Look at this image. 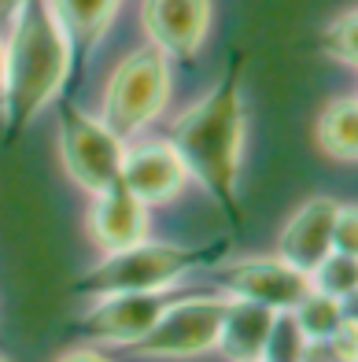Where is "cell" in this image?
<instances>
[{"instance_id": "6da1fadb", "label": "cell", "mask_w": 358, "mask_h": 362, "mask_svg": "<svg viewBox=\"0 0 358 362\" xmlns=\"http://www.w3.org/2000/svg\"><path fill=\"white\" fill-rule=\"evenodd\" d=\"M189 177L218 200L225 211H237L240 204V167H244V144H248V107L240 93V67L215 81L203 100L189 104L170 122L167 137Z\"/></svg>"}, {"instance_id": "7a4b0ae2", "label": "cell", "mask_w": 358, "mask_h": 362, "mask_svg": "<svg viewBox=\"0 0 358 362\" xmlns=\"http://www.w3.org/2000/svg\"><path fill=\"white\" fill-rule=\"evenodd\" d=\"M74 67V45L48 8L30 0L4 37V119L23 129L63 93Z\"/></svg>"}, {"instance_id": "3957f363", "label": "cell", "mask_w": 358, "mask_h": 362, "mask_svg": "<svg viewBox=\"0 0 358 362\" xmlns=\"http://www.w3.org/2000/svg\"><path fill=\"white\" fill-rule=\"evenodd\" d=\"M229 244H210V248H185V244H159V240H141L126 252L104 255L96 267L74 285L78 296L85 300H104V296H122V292H159V288H177L185 274L196 267L215 262Z\"/></svg>"}, {"instance_id": "277c9868", "label": "cell", "mask_w": 358, "mask_h": 362, "mask_svg": "<svg viewBox=\"0 0 358 362\" xmlns=\"http://www.w3.org/2000/svg\"><path fill=\"white\" fill-rule=\"evenodd\" d=\"M170 89H174L170 56L159 52L155 45H141L133 52H126L115 63V71L107 74L100 119L122 141H133L167 111Z\"/></svg>"}, {"instance_id": "5b68a950", "label": "cell", "mask_w": 358, "mask_h": 362, "mask_svg": "<svg viewBox=\"0 0 358 362\" xmlns=\"http://www.w3.org/2000/svg\"><path fill=\"white\" fill-rule=\"evenodd\" d=\"M126 144L104 119H93L89 111L63 104L59 111V163L81 192L100 196L122 177Z\"/></svg>"}, {"instance_id": "8992f818", "label": "cell", "mask_w": 358, "mask_h": 362, "mask_svg": "<svg viewBox=\"0 0 358 362\" xmlns=\"http://www.w3.org/2000/svg\"><path fill=\"white\" fill-rule=\"evenodd\" d=\"M229 296H192L185 292L174 300L162 318L152 325V333L137 344V355L144 358H200L210 355L218 344V329L225 318Z\"/></svg>"}, {"instance_id": "52a82bcc", "label": "cell", "mask_w": 358, "mask_h": 362, "mask_svg": "<svg viewBox=\"0 0 358 362\" xmlns=\"http://www.w3.org/2000/svg\"><path fill=\"white\" fill-rule=\"evenodd\" d=\"M218 285L237 300L263 303L270 310H292L311 292V274L296 270L281 255H244L215 270Z\"/></svg>"}, {"instance_id": "ba28073f", "label": "cell", "mask_w": 358, "mask_h": 362, "mask_svg": "<svg viewBox=\"0 0 358 362\" xmlns=\"http://www.w3.org/2000/svg\"><path fill=\"white\" fill-rule=\"evenodd\" d=\"M181 288H159V292H122L93 300V307L81 315V329L111 348H137L152 333V325L162 318L174 300H181Z\"/></svg>"}, {"instance_id": "9c48e42d", "label": "cell", "mask_w": 358, "mask_h": 362, "mask_svg": "<svg viewBox=\"0 0 358 362\" xmlns=\"http://www.w3.org/2000/svg\"><path fill=\"white\" fill-rule=\"evenodd\" d=\"M189 167L177 156V148L162 137H148V141H137V144H126V156H122V177L119 185L126 192H133L144 207H155V204H170L185 192L189 185Z\"/></svg>"}, {"instance_id": "30bf717a", "label": "cell", "mask_w": 358, "mask_h": 362, "mask_svg": "<svg viewBox=\"0 0 358 362\" xmlns=\"http://www.w3.org/2000/svg\"><path fill=\"white\" fill-rule=\"evenodd\" d=\"M215 8L210 0H141V26L148 45L170 59H192L203 48Z\"/></svg>"}, {"instance_id": "8fae6325", "label": "cell", "mask_w": 358, "mask_h": 362, "mask_svg": "<svg viewBox=\"0 0 358 362\" xmlns=\"http://www.w3.org/2000/svg\"><path fill=\"white\" fill-rule=\"evenodd\" d=\"M148 229H152L148 207L122 185H111L107 192L93 196V204L85 211V233L100 255L126 252L133 244L148 240Z\"/></svg>"}, {"instance_id": "7c38bea8", "label": "cell", "mask_w": 358, "mask_h": 362, "mask_svg": "<svg viewBox=\"0 0 358 362\" xmlns=\"http://www.w3.org/2000/svg\"><path fill=\"white\" fill-rule=\"evenodd\" d=\"M336 200L333 196H311L303 200L296 211L288 215L281 240H278V255L292 262L303 274H314L333 255V226H336Z\"/></svg>"}, {"instance_id": "4fadbf2b", "label": "cell", "mask_w": 358, "mask_h": 362, "mask_svg": "<svg viewBox=\"0 0 358 362\" xmlns=\"http://www.w3.org/2000/svg\"><path fill=\"white\" fill-rule=\"evenodd\" d=\"M278 315H281V310H270L263 303H251V300H237V296H229L215 351L225 362H263L266 337H270L273 318H278Z\"/></svg>"}, {"instance_id": "5bb4252c", "label": "cell", "mask_w": 358, "mask_h": 362, "mask_svg": "<svg viewBox=\"0 0 358 362\" xmlns=\"http://www.w3.org/2000/svg\"><path fill=\"white\" fill-rule=\"evenodd\" d=\"M48 8L59 19V26L67 30L74 52H93L96 41L115 23L122 0H48Z\"/></svg>"}, {"instance_id": "9a60e30c", "label": "cell", "mask_w": 358, "mask_h": 362, "mask_svg": "<svg viewBox=\"0 0 358 362\" xmlns=\"http://www.w3.org/2000/svg\"><path fill=\"white\" fill-rule=\"evenodd\" d=\"M314 141L329 159L358 163V96H336L314 122Z\"/></svg>"}, {"instance_id": "2e32d148", "label": "cell", "mask_w": 358, "mask_h": 362, "mask_svg": "<svg viewBox=\"0 0 358 362\" xmlns=\"http://www.w3.org/2000/svg\"><path fill=\"white\" fill-rule=\"evenodd\" d=\"M288 315L296 318V325H299V333L306 337V344H311V348H321V344L336 333V325L344 322V300H333V296L311 288L296 307L288 310Z\"/></svg>"}, {"instance_id": "e0dca14e", "label": "cell", "mask_w": 358, "mask_h": 362, "mask_svg": "<svg viewBox=\"0 0 358 362\" xmlns=\"http://www.w3.org/2000/svg\"><path fill=\"white\" fill-rule=\"evenodd\" d=\"M311 344L306 337L299 333L296 318L281 310L278 318H273V329L266 337V348H263V362H311Z\"/></svg>"}, {"instance_id": "ac0fdd59", "label": "cell", "mask_w": 358, "mask_h": 362, "mask_svg": "<svg viewBox=\"0 0 358 362\" xmlns=\"http://www.w3.org/2000/svg\"><path fill=\"white\" fill-rule=\"evenodd\" d=\"M311 288L333 296V300H347V296H354L358 292V259L344 255V252H333L321 267H314Z\"/></svg>"}, {"instance_id": "d6986e66", "label": "cell", "mask_w": 358, "mask_h": 362, "mask_svg": "<svg viewBox=\"0 0 358 362\" xmlns=\"http://www.w3.org/2000/svg\"><path fill=\"white\" fill-rule=\"evenodd\" d=\"M325 52H329L336 63H347V67H358V8H347L344 15H336L325 30Z\"/></svg>"}, {"instance_id": "ffe728a7", "label": "cell", "mask_w": 358, "mask_h": 362, "mask_svg": "<svg viewBox=\"0 0 358 362\" xmlns=\"http://www.w3.org/2000/svg\"><path fill=\"white\" fill-rule=\"evenodd\" d=\"M333 252H344V255H354L358 259V204H340L336 207Z\"/></svg>"}, {"instance_id": "44dd1931", "label": "cell", "mask_w": 358, "mask_h": 362, "mask_svg": "<svg viewBox=\"0 0 358 362\" xmlns=\"http://www.w3.org/2000/svg\"><path fill=\"white\" fill-rule=\"evenodd\" d=\"M329 351L333 362H358V318L344 315V322L336 325V333L321 344Z\"/></svg>"}, {"instance_id": "7402d4cb", "label": "cell", "mask_w": 358, "mask_h": 362, "mask_svg": "<svg viewBox=\"0 0 358 362\" xmlns=\"http://www.w3.org/2000/svg\"><path fill=\"white\" fill-rule=\"evenodd\" d=\"M30 0H0V37H8V30L15 26V19L23 15V8Z\"/></svg>"}, {"instance_id": "603a6c76", "label": "cell", "mask_w": 358, "mask_h": 362, "mask_svg": "<svg viewBox=\"0 0 358 362\" xmlns=\"http://www.w3.org/2000/svg\"><path fill=\"white\" fill-rule=\"evenodd\" d=\"M52 362H111V358L104 351H96V348H81L78 344V348H67L63 355H56Z\"/></svg>"}, {"instance_id": "cb8c5ba5", "label": "cell", "mask_w": 358, "mask_h": 362, "mask_svg": "<svg viewBox=\"0 0 358 362\" xmlns=\"http://www.w3.org/2000/svg\"><path fill=\"white\" fill-rule=\"evenodd\" d=\"M0 119H4V37H0Z\"/></svg>"}, {"instance_id": "d4e9b609", "label": "cell", "mask_w": 358, "mask_h": 362, "mask_svg": "<svg viewBox=\"0 0 358 362\" xmlns=\"http://www.w3.org/2000/svg\"><path fill=\"white\" fill-rule=\"evenodd\" d=\"M0 362H11V358H8V355H0Z\"/></svg>"}]
</instances>
